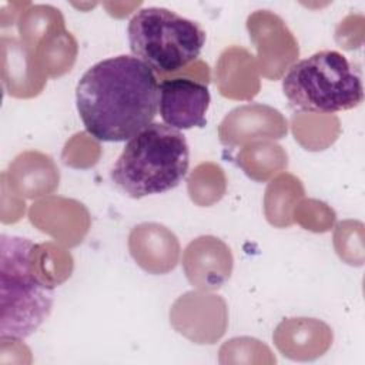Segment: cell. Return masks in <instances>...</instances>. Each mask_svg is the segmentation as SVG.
Returning <instances> with one entry per match:
<instances>
[{"label":"cell","instance_id":"1","mask_svg":"<svg viewBox=\"0 0 365 365\" xmlns=\"http://www.w3.org/2000/svg\"><path fill=\"white\" fill-rule=\"evenodd\" d=\"M76 103L91 137L98 141H125L151 124L157 114V77L134 56L110 57L81 76Z\"/></svg>","mask_w":365,"mask_h":365},{"label":"cell","instance_id":"2","mask_svg":"<svg viewBox=\"0 0 365 365\" xmlns=\"http://www.w3.org/2000/svg\"><path fill=\"white\" fill-rule=\"evenodd\" d=\"M190 165L184 134L164 123H151L128 140L114 163L110 178L131 198L175 188Z\"/></svg>","mask_w":365,"mask_h":365},{"label":"cell","instance_id":"3","mask_svg":"<svg viewBox=\"0 0 365 365\" xmlns=\"http://www.w3.org/2000/svg\"><path fill=\"white\" fill-rule=\"evenodd\" d=\"M34 242L24 237H0V338L20 341L50 317L53 287L36 274Z\"/></svg>","mask_w":365,"mask_h":365},{"label":"cell","instance_id":"4","mask_svg":"<svg viewBox=\"0 0 365 365\" xmlns=\"http://www.w3.org/2000/svg\"><path fill=\"white\" fill-rule=\"evenodd\" d=\"M289 104L309 113L351 110L364 100L359 70L335 50H322L294 63L282 78Z\"/></svg>","mask_w":365,"mask_h":365},{"label":"cell","instance_id":"5","mask_svg":"<svg viewBox=\"0 0 365 365\" xmlns=\"http://www.w3.org/2000/svg\"><path fill=\"white\" fill-rule=\"evenodd\" d=\"M127 34L134 57L158 74L177 73L195 61L207 37L197 21L164 7L140 9Z\"/></svg>","mask_w":365,"mask_h":365},{"label":"cell","instance_id":"6","mask_svg":"<svg viewBox=\"0 0 365 365\" xmlns=\"http://www.w3.org/2000/svg\"><path fill=\"white\" fill-rule=\"evenodd\" d=\"M173 327L197 344H214L227 328V304L220 295L190 291L170 309Z\"/></svg>","mask_w":365,"mask_h":365},{"label":"cell","instance_id":"7","mask_svg":"<svg viewBox=\"0 0 365 365\" xmlns=\"http://www.w3.org/2000/svg\"><path fill=\"white\" fill-rule=\"evenodd\" d=\"M210 101V90L204 81L173 77L158 84L160 115L164 124L175 130L205 127Z\"/></svg>","mask_w":365,"mask_h":365},{"label":"cell","instance_id":"8","mask_svg":"<svg viewBox=\"0 0 365 365\" xmlns=\"http://www.w3.org/2000/svg\"><path fill=\"white\" fill-rule=\"evenodd\" d=\"M251 40L257 44L261 71L268 78H279L298 57V44L285 23L268 10H258L247 20Z\"/></svg>","mask_w":365,"mask_h":365},{"label":"cell","instance_id":"9","mask_svg":"<svg viewBox=\"0 0 365 365\" xmlns=\"http://www.w3.org/2000/svg\"><path fill=\"white\" fill-rule=\"evenodd\" d=\"M284 115L264 104H248L232 110L220 124V141L234 147L247 141L282 138L287 134Z\"/></svg>","mask_w":365,"mask_h":365},{"label":"cell","instance_id":"10","mask_svg":"<svg viewBox=\"0 0 365 365\" xmlns=\"http://www.w3.org/2000/svg\"><path fill=\"white\" fill-rule=\"evenodd\" d=\"M187 279L200 289H218L230 278L232 255L225 242L212 235L191 241L182 257Z\"/></svg>","mask_w":365,"mask_h":365},{"label":"cell","instance_id":"11","mask_svg":"<svg viewBox=\"0 0 365 365\" xmlns=\"http://www.w3.org/2000/svg\"><path fill=\"white\" fill-rule=\"evenodd\" d=\"M128 247L137 264L151 274H165L178 262L177 237L161 224L145 222L134 227L128 237Z\"/></svg>","mask_w":365,"mask_h":365},{"label":"cell","instance_id":"12","mask_svg":"<svg viewBox=\"0 0 365 365\" xmlns=\"http://www.w3.org/2000/svg\"><path fill=\"white\" fill-rule=\"evenodd\" d=\"M3 86L14 97H33L38 94L46 81L44 71L29 56L21 41L3 34Z\"/></svg>","mask_w":365,"mask_h":365},{"label":"cell","instance_id":"13","mask_svg":"<svg viewBox=\"0 0 365 365\" xmlns=\"http://www.w3.org/2000/svg\"><path fill=\"white\" fill-rule=\"evenodd\" d=\"M31 165L27 153L14 158L9 168L10 187L20 195L36 198L38 195L53 191L58 185V170L53 160L44 155L36 173H31Z\"/></svg>","mask_w":365,"mask_h":365},{"label":"cell","instance_id":"14","mask_svg":"<svg viewBox=\"0 0 365 365\" xmlns=\"http://www.w3.org/2000/svg\"><path fill=\"white\" fill-rule=\"evenodd\" d=\"M304 195L298 178L282 174L272 180L265 191V215L272 225L288 227L292 224V207Z\"/></svg>","mask_w":365,"mask_h":365},{"label":"cell","instance_id":"15","mask_svg":"<svg viewBox=\"0 0 365 365\" xmlns=\"http://www.w3.org/2000/svg\"><path fill=\"white\" fill-rule=\"evenodd\" d=\"M324 327H327L324 322L314 318H289L277 327L274 341L282 354L295 342L302 341L295 352L294 359H314L322 355V352L307 341L317 339L318 331Z\"/></svg>","mask_w":365,"mask_h":365},{"label":"cell","instance_id":"16","mask_svg":"<svg viewBox=\"0 0 365 365\" xmlns=\"http://www.w3.org/2000/svg\"><path fill=\"white\" fill-rule=\"evenodd\" d=\"M279 154H284L281 145L267 140H259L242 148L238 153L237 160L248 177L257 181H265L277 171L284 170V167L279 164L265 161V158L275 157Z\"/></svg>","mask_w":365,"mask_h":365}]
</instances>
